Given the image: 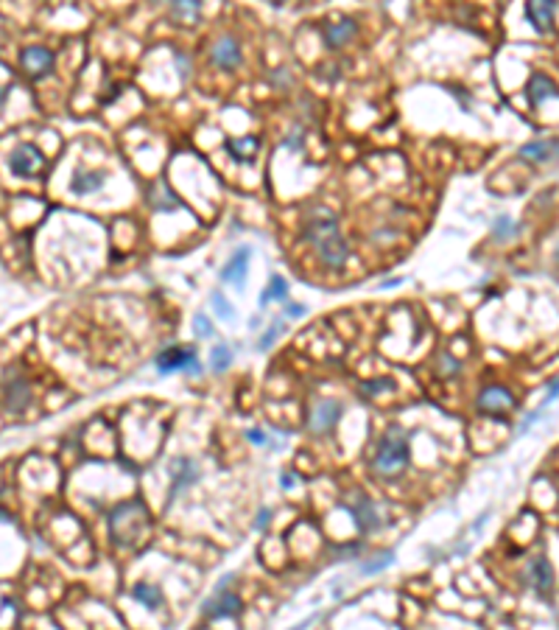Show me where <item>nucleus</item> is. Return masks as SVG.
Wrapping results in <instances>:
<instances>
[{
    "label": "nucleus",
    "instance_id": "9d476101",
    "mask_svg": "<svg viewBox=\"0 0 559 630\" xmlns=\"http://www.w3.org/2000/svg\"><path fill=\"white\" fill-rule=\"evenodd\" d=\"M249 258H252L249 247H241V249L229 258V264L224 266L221 272L224 283H235V288H243V283H246V269H249Z\"/></svg>",
    "mask_w": 559,
    "mask_h": 630
},
{
    "label": "nucleus",
    "instance_id": "4c0bfd02",
    "mask_svg": "<svg viewBox=\"0 0 559 630\" xmlns=\"http://www.w3.org/2000/svg\"><path fill=\"white\" fill-rule=\"evenodd\" d=\"M3 101H6V90H0V107H3Z\"/></svg>",
    "mask_w": 559,
    "mask_h": 630
},
{
    "label": "nucleus",
    "instance_id": "f257e3e1",
    "mask_svg": "<svg viewBox=\"0 0 559 630\" xmlns=\"http://www.w3.org/2000/svg\"><path fill=\"white\" fill-rule=\"evenodd\" d=\"M302 238H308V241L316 247L319 258H322L328 266H333V269H341V266L347 264V258H350V247H347V241L341 238L338 222L330 219V216H322V219L308 222L305 230H302Z\"/></svg>",
    "mask_w": 559,
    "mask_h": 630
},
{
    "label": "nucleus",
    "instance_id": "423d86ee",
    "mask_svg": "<svg viewBox=\"0 0 559 630\" xmlns=\"http://www.w3.org/2000/svg\"><path fill=\"white\" fill-rule=\"evenodd\" d=\"M20 62H23V67H25V73H28L31 79H42V76H48V73L54 70V54H51L48 48H42V45L25 48Z\"/></svg>",
    "mask_w": 559,
    "mask_h": 630
},
{
    "label": "nucleus",
    "instance_id": "dca6fc26",
    "mask_svg": "<svg viewBox=\"0 0 559 630\" xmlns=\"http://www.w3.org/2000/svg\"><path fill=\"white\" fill-rule=\"evenodd\" d=\"M526 96H529V101H531L534 107H540L543 101L557 99V90H554V81H551V79H546V76H534V79L529 81Z\"/></svg>",
    "mask_w": 559,
    "mask_h": 630
},
{
    "label": "nucleus",
    "instance_id": "72a5a7b5",
    "mask_svg": "<svg viewBox=\"0 0 559 630\" xmlns=\"http://www.w3.org/2000/svg\"><path fill=\"white\" fill-rule=\"evenodd\" d=\"M299 137H302V135H299V129H294V132H291V137L285 140V146H291V149H299Z\"/></svg>",
    "mask_w": 559,
    "mask_h": 630
},
{
    "label": "nucleus",
    "instance_id": "0eeeda50",
    "mask_svg": "<svg viewBox=\"0 0 559 630\" xmlns=\"http://www.w3.org/2000/svg\"><path fill=\"white\" fill-rule=\"evenodd\" d=\"M478 409L487 412V415H503V412H512L514 409V398L509 390L503 387H487L481 395H478Z\"/></svg>",
    "mask_w": 559,
    "mask_h": 630
},
{
    "label": "nucleus",
    "instance_id": "58836bf2",
    "mask_svg": "<svg viewBox=\"0 0 559 630\" xmlns=\"http://www.w3.org/2000/svg\"><path fill=\"white\" fill-rule=\"evenodd\" d=\"M0 518H3V513H0Z\"/></svg>",
    "mask_w": 559,
    "mask_h": 630
},
{
    "label": "nucleus",
    "instance_id": "2f4dec72",
    "mask_svg": "<svg viewBox=\"0 0 559 630\" xmlns=\"http://www.w3.org/2000/svg\"><path fill=\"white\" fill-rule=\"evenodd\" d=\"M305 311H308L305 305H288V308H285V314H288L291 320H299V317H305Z\"/></svg>",
    "mask_w": 559,
    "mask_h": 630
},
{
    "label": "nucleus",
    "instance_id": "393cba45",
    "mask_svg": "<svg viewBox=\"0 0 559 630\" xmlns=\"http://www.w3.org/2000/svg\"><path fill=\"white\" fill-rule=\"evenodd\" d=\"M391 563H394V552H384V555H381L375 563H364V566H361V574L384 572V569H386V566H391Z\"/></svg>",
    "mask_w": 559,
    "mask_h": 630
},
{
    "label": "nucleus",
    "instance_id": "b1692460",
    "mask_svg": "<svg viewBox=\"0 0 559 630\" xmlns=\"http://www.w3.org/2000/svg\"><path fill=\"white\" fill-rule=\"evenodd\" d=\"M229 364H232V350H229V344H216V347H213V356H210V367H213L216 373H224Z\"/></svg>",
    "mask_w": 559,
    "mask_h": 630
},
{
    "label": "nucleus",
    "instance_id": "c9c22d12",
    "mask_svg": "<svg viewBox=\"0 0 559 630\" xmlns=\"http://www.w3.org/2000/svg\"><path fill=\"white\" fill-rule=\"evenodd\" d=\"M294 482H296V476H294V473H285V476L280 479V485H282V488H294Z\"/></svg>",
    "mask_w": 559,
    "mask_h": 630
},
{
    "label": "nucleus",
    "instance_id": "f8f14e48",
    "mask_svg": "<svg viewBox=\"0 0 559 630\" xmlns=\"http://www.w3.org/2000/svg\"><path fill=\"white\" fill-rule=\"evenodd\" d=\"M226 152L232 154V160L238 163H255L258 152H260V140L246 135V137H235V140H226Z\"/></svg>",
    "mask_w": 559,
    "mask_h": 630
},
{
    "label": "nucleus",
    "instance_id": "e433bc0d",
    "mask_svg": "<svg viewBox=\"0 0 559 630\" xmlns=\"http://www.w3.org/2000/svg\"><path fill=\"white\" fill-rule=\"evenodd\" d=\"M557 398V381H551V387H548V401H554Z\"/></svg>",
    "mask_w": 559,
    "mask_h": 630
},
{
    "label": "nucleus",
    "instance_id": "39448f33",
    "mask_svg": "<svg viewBox=\"0 0 559 630\" xmlns=\"http://www.w3.org/2000/svg\"><path fill=\"white\" fill-rule=\"evenodd\" d=\"M526 17L540 34L551 31L557 20V0H526Z\"/></svg>",
    "mask_w": 559,
    "mask_h": 630
},
{
    "label": "nucleus",
    "instance_id": "c756f323",
    "mask_svg": "<svg viewBox=\"0 0 559 630\" xmlns=\"http://www.w3.org/2000/svg\"><path fill=\"white\" fill-rule=\"evenodd\" d=\"M495 235H498V238H506V235H512V232H517V227H512V222H509V219H498V222H495Z\"/></svg>",
    "mask_w": 559,
    "mask_h": 630
},
{
    "label": "nucleus",
    "instance_id": "f704fd0d",
    "mask_svg": "<svg viewBox=\"0 0 559 630\" xmlns=\"http://www.w3.org/2000/svg\"><path fill=\"white\" fill-rule=\"evenodd\" d=\"M246 437L252 440V443H266V437H263V432H246Z\"/></svg>",
    "mask_w": 559,
    "mask_h": 630
},
{
    "label": "nucleus",
    "instance_id": "5701e85b",
    "mask_svg": "<svg viewBox=\"0 0 559 630\" xmlns=\"http://www.w3.org/2000/svg\"><path fill=\"white\" fill-rule=\"evenodd\" d=\"M171 11L182 20H196L202 11V0H171Z\"/></svg>",
    "mask_w": 559,
    "mask_h": 630
},
{
    "label": "nucleus",
    "instance_id": "7c9ffc66",
    "mask_svg": "<svg viewBox=\"0 0 559 630\" xmlns=\"http://www.w3.org/2000/svg\"><path fill=\"white\" fill-rule=\"evenodd\" d=\"M442 367H445L447 373H459V370H461V364H459L453 356H442Z\"/></svg>",
    "mask_w": 559,
    "mask_h": 630
},
{
    "label": "nucleus",
    "instance_id": "1a4fd4ad",
    "mask_svg": "<svg viewBox=\"0 0 559 630\" xmlns=\"http://www.w3.org/2000/svg\"><path fill=\"white\" fill-rule=\"evenodd\" d=\"M338 417H341V403L335 401L316 403V409L311 412V432H316V434L330 432L335 423H338Z\"/></svg>",
    "mask_w": 559,
    "mask_h": 630
},
{
    "label": "nucleus",
    "instance_id": "9b49d317",
    "mask_svg": "<svg viewBox=\"0 0 559 630\" xmlns=\"http://www.w3.org/2000/svg\"><path fill=\"white\" fill-rule=\"evenodd\" d=\"M31 403V384L25 378H8L6 381V406L11 412H23Z\"/></svg>",
    "mask_w": 559,
    "mask_h": 630
},
{
    "label": "nucleus",
    "instance_id": "412c9836",
    "mask_svg": "<svg viewBox=\"0 0 559 630\" xmlns=\"http://www.w3.org/2000/svg\"><path fill=\"white\" fill-rule=\"evenodd\" d=\"M149 199H151V205L157 208V210H173L176 208V196L171 193V188H168V182H154L151 188H149Z\"/></svg>",
    "mask_w": 559,
    "mask_h": 630
},
{
    "label": "nucleus",
    "instance_id": "6e6552de",
    "mask_svg": "<svg viewBox=\"0 0 559 630\" xmlns=\"http://www.w3.org/2000/svg\"><path fill=\"white\" fill-rule=\"evenodd\" d=\"M204 617H213V619H224V617H238L241 614V600L235 594H224L216 591V597H210L202 608Z\"/></svg>",
    "mask_w": 559,
    "mask_h": 630
},
{
    "label": "nucleus",
    "instance_id": "4468645a",
    "mask_svg": "<svg viewBox=\"0 0 559 630\" xmlns=\"http://www.w3.org/2000/svg\"><path fill=\"white\" fill-rule=\"evenodd\" d=\"M355 31H358V26H355L352 20L333 23V26L325 28V45H328V48H341V45H347V43L355 37Z\"/></svg>",
    "mask_w": 559,
    "mask_h": 630
},
{
    "label": "nucleus",
    "instance_id": "bb28decb",
    "mask_svg": "<svg viewBox=\"0 0 559 630\" xmlns=\"http://www.w3.org/2000/svg\"><path fill=\"white\" fill-rule=\"evenodd\" d=\"M280 331H282V325L280 322H275L269 331H266V337L258 342V350H272V344L277 342V337H280Z\"/></svg>",
    "mask_w": 559,
    "mask_h": 630
},
{
    "label": "nucleus",
    "instance_id": "7ed1b4c3",
    "mask_svg": "<svg viewBox=\"0 0 559 630\" xmlns=\"http://www.w3.org/2000/svg\"><path fill=\"white\" fill-rule=\"evenodd\" d=\"M8 169L17 176H34L48 169V160L42 157V152L31 143H20L11 154H8Z\"/></svg>",
    "mask_w": 559,
    "mask_h": 630
},
{
    "label": "nucleus",
    "instance_id": "4be33fe9",
    "mask_svg": "<svg viewBox=\"0 0 559 630\" xmlns=\"http://www.w3.org/2000/svg\"><path fill=\"white\" fill-rule=\"evenodd\" d=\"M285 297H288V281L280 278V275H272L269 288L260 294V305H269L272 300H285Z\"/></svg>",
    "mask_w": 559,
    "mask_h": 630
},
{
    "label": "nucleus",
    "instance_id": "f3484780",
    "mask_svg": "<svg viewBox=\"0 0 559 630\" xmlns=\"http://www.w3.org/2000/svg\"><path fill=\"white\" fill-rule=\"evenodd\" d=\"M104 174L101 171H76L73 176V182H70V191L73 193H79V196H84V193H96L101 185H104Z\"/></svg>",
    "mask_w": 559,
    "mask_h": 630
},
{
    "label": "nucleus",
    "instance_id": "20e7f679",
    "mask_svg": "<svg viewBox=\"0 0 559 630\" xmlns=\"http://www.w3.org/2000/svg\"><path fill=\"white\" fill-rule=\"evenodd\" d=\"M157 370L160 373H173V370H190L193 376L202 373L196 364V350L193 347H168L157 356Z\"/></svg>",
    "mask_w": 559,
    "mask_h": 630
},
{
    "label": "nucleus",
    "instance_id": "f03ea898",
    "mask_svg": "<svg viewBox=\"0 0 559 630\" xmlns=\"http://www.w3.org/2000/svg\"><path fill=\"white\" fill-rule=\"evenodd\" d=\"M405 465H408V437H405L403 429L391 426L386 437L381 440V446H378L375 468L384 476H397V473L405 471Z\"/></svg>",
    "mask_w": 559,
    "mask_h": 630
},
{
    "label": "nucleus",
    "instance_id": "a878e982",
    "mask_svg": "<svg viewBox=\"0 0 559 630\" xmlns=\"http://www.w3.org/2000/svg\"><path fill=\"white\" fill-rule=\"evenodd\" d=\"M193 328H196V337H202V339H210V337H213V325H210V320H207L204 314H196Z\"/></svg>",
    "mask_w": 559,
    "mask_h": 630
},
{
    "label": "nucleus",
    "instance_id": "473e14b6",
    "mask_svg": "<svg viewBox=\"0 0 559 630\" xmlns=\"http://www.w3.org/2000/svg\"><path fill=\"white\" fill-rule=\"evenodd\" d=\"M269 521H272V510H263V513H260V518L255 521V527H258V529H266V524H269Z\"/></svg>",
    "mask_w": 559,
    "mask_h": 630
},
{
    "label": "nucleus",
    "instance_id": "6ab92c4d",
    "mask_svg": "<svg viewBox=\"0 0 559 630\" xmlns=\"http://www.w3.org/2000/svg\"><path fill=\"white\" fill-rule=\"evenodd\" d=\"M520 154L529 157V160H534V163H546V160H551V157L557 154V140H534V143H526V146L520 149Z\"/></svg>",
    "mask_w": 559,
    "mask_h": 630
},
{
    "label": "nucleus",
    "instance_id": "aec40b11",
    "mask_svg": "<svg viewBox=\"0 0 559 630\" xmlns=\"http://www.w3.org/2000/svg\"><path fill=\"white\" fill-rule=\"evenodd\" d=\"M132 597H134L140 605L151 608V611H157V608L163 605V591H160L157 585H149V583H137V585L132 588Z\"/></svg>",
    "mask_w": 559,
    "mask_h": 630
},
{
    "label": "nucleus",
    "instance_id": "c85d7f7f",
    "mask_svg": "<svg viewBox=\"0 0 559 630\" xmlns=\"http://www.w3.org/2000/svg\"><path fill=\"white\" fill-rule=\"evenodd\" d=\"M213 308L219 311V317H221V320H229V317H232V305L224 300L221 291H216V294H213Z\"/></svg>",
    "mask_w": 559,
    "mask_h": 630
},
{
    "label": "nucleus",
    "instance_id": "ddd939ff",
    "mask_svg": "<svg viewBox=\"0 0 559 630\" xmlns=\"http://www.w3.org/2000/svg\"><path fill=\"white\" fill-rule=\"evenodd\" d=\"M213 62L224 67V70H232V67H238L241 64V48H238V43L232 40V37H224L216 43V48H213Z\"/></svg>",
    "mask_w": 559,
    "mask_h": 630
},
{
    "label": "nucleus",
    "instance_id": "2eb2a0df",
    "mask_svg": "<svg viewBox=\"0 0 559 630\" xmlns=\"http://www.w3.org/2000/svg\"><path fill=\"white\" fill-rule=\"evenodd\" d=\"M529 580H531V585H534L540 594H548V588H551V583H554V572H551V566H548L546 558H534V561L529 563Z\"/></svg>",
    "mask_w": 559,
    "mask_h": 630
},
{
    "label": "nucleus",
    "instance_id": "cd10ccee",
    "mask_svg": "<svg viewBox=\"0 0 559 630\" xmlns=\"http://www.w3.org/2000/svg\"><path fill=\"white\" fill-rule=\"evenodd\" d=\"M391 387H394L391 378H378V381L364 384V393H367V395H378V393H386V390H391Z\"/></svg>",
    "mask_w": 559,
    "mask_h": 630
},
{
    "label": "nucleus",
    "instance_id": "a211bd4d",
    "mask_svg": "<svg viewBox=\"0 0 559 630\" xmlns=\"http://www.w3.org/2000/svg\"><path fill=\"white\" fill-rule=\"evenodd\" d=\"M350 513L355 518V524H358V529L361 532H369V529H375L378 527V516H375V507H372V502L369 499H358V505L355 507H350Z\"/></svg>",
    "mask_w": 559,
    "mask_h": 630
}]
</instances>
